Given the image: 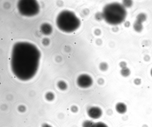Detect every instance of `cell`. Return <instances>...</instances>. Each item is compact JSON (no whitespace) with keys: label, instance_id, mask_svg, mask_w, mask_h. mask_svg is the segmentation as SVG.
<instances>
[{"label":"cell","instance_id":"6da1fadb","mask_svg":"<svg viewBox=\"0 0 152 127\" xmlns=\"http://www.w3.org/2000/svg\"><path fill=\"white\" fill-rule=\"evenodd\" d=\"M39 57V52L34 45L27 42H18L13 47L12 66H36Z\"/></svg>","mask_w":152,"mask_h":127},{"label":"cell","instance_id":"7a4b0ae2","mask_svg":"<svg viewBox=\"0 0 152 127\" xmlns=\"http://www.w3.org/2000/svg\"><path fill=\"white\" fill-rule=\"evenodd\" d=\"M104 18L108 23L117 25L125 19L127 12L123 5L116 3L107 4L104 7L102 13Z\"/></svg>","mask_w":152,"mask_h":127},{"label":"cell","instance_id":"3957f363","mask_svg":"<svg viewBox=\"0 0 152 127\" xmlns=\"http://www.w3.org/2000/svg\"><path fill=\"white\" fill-rule=\"evenodd\" d=\"M56 25L61 30L66 32H71L76 30L80 26V20L72 12L64 10L58 15Z\"/></svg>","mask_w":152,"mask_h":127},{"label":"cell","instance_id":"277c9868","mask_svg":"<svg viewBox=\"0 0 152 127\" xmlns=\"http://www.w3.org/2000/svg\"><path fill=\"white\" fill-rule=\"evenodd\" d=\"M17 6L20 14L25 16H33L39 11V4L35 0H20Z\"/></svg>","mask_w":152,"mask_h":127},{"label":"cell","instance_id":"5b68a950","mask_svg":"<svg viewBox=\"0 0 152 127\" xmlns=\"http://www.w3.org/2000/svg\"><path fill=\"white\" fill-rule=\"evenodd\" d=\"M77 84L82 88H87L91 86L93 83V80L89 75L86 74L80 75L77 78Z\"/></svg>","mask_w":152,"mask_h":127},{"label":"cell","instance_id":"8992f818","mask_svg":"<svg viewBox=\"0 0 152 127\" xmlns=\"http://www.w3.org/2000/svg\"><path fill=\"white\" fill-rule=\"evenodd\" d=\"M88 116L93 119H97L100 118L102 114L101 109L99 107L92 106L89 107L87 111Z\"/></svg>","mask_w":152,"mask_h":127},{"label":"cell","instance_id":"52a82bcc","mask_svg":"<svg viewBox=\"0 0 152 127\" xmlns=\"http://www.w3.org/2000/svg\"><path fill=\"white\" fill-rule=\"evenodd\" d=\"M115 109L119 113L123 114L125 113L127 109L126 105L122 102H118L115 105Z\"/></svg>","mask_w":152,"mask_h":127},{"label":"cell","instance_id":"ba28073f","mask_svg":"<svg viewBox=\"0 0 152 127\" xmlns=\"http://www.w3.org/2000/svg\"><path fill=\"white\" fill-rule=\"evenodd\" d=\"M41 30L42 33L45 35L50 34L52 31V28L50 24L45 23L41 26Z\"/></svg>","mask_w":152,"mask_h":127},{"label":"cell","instance_id":"9c48e42d","mask_svg":"<svg viewBox=\"0 0 152 127\" xmlns=\"http://www.w3.org/2000/svg\"><path fill=\"white\" fill-rule=\"evenodd\" d=\"M133 27L134 30L137 32H141L143 29L142 23L136 20L134 23Z\"/></svg>","mask_w":152,"mask_h":127},{"label":"cell","instance_id":"30bf717a","mask_svg":"<svg viewBox=\"0 0 152 127\" xmlns=\"http://www.w3.org/2000/svg\"><path fill=\"white\" fill-rule=\"evenodd\" d=\"M121 75L124 77H126L129 76L131 74V71L128 68H125L121 69L120 71Z\"/></svg>","mask_w":152,"mask_h":127},{"label":"cell","instance_id":"8fae6325","mask_svg":"<svg viewBox=\"0 0 152 127\" xmlns=\"http://www.w3.org/2000/svg\"><path fill=\"white\" fill-rule=\"evenodd\" d=\"M146 18L147 16L144 13H140L137 16L136 20L142 23L146 20Z\"/></svg>","mask_w":152,"mask_h":127},{"label":"cell","instance_id":"7c38bea8","mask_svg":"<svg viewBox=\"0 0 152 127\" xmlns=\"http://www.w3.org/2000/svg\"><path fill=\"white\" fill-rule=\"evenodd\" d=\"M93 121L87 120L84 121L82 123V127H92L94 123Z\"/></svg>","mask_w":152,"mask_h":127},{"label":"cell","instance_id":"4fadbf2b","mask_svg":"<svg viewBox=\"0 0 152 127\" xmlns=\"http://www.w3.org/2000/svg\"><path fill=\"white\" fill-rule=\"evenodd\" d=\"M100 69L102 71H106L108 68V65L106 62H102L99 65Z\"/></svg>","mask_w":152,"mask_h":127},{"label":"cell","instance_id":"5bb4252c","mask_svg":"<svg viewBox=\"0 0 152 127\" xmlns=\"http://www.w3.org/2000/svg\"><path fill=\"white\" fill-rule=\"evenodd\" d=\"M92 127H108L105 123L102 122L94 123Z\"/></svg>","mask_w":152,"mask_h":127},{"label":"cell","instance_id":"9a60e30c","mask_svg":"<svg viewBox=\"0 0 152 127\" xmlns=\"http://www.w3.org/2000/svg\"><path fill=\"white\" fill-rule=\"evenodd\" d=\"M131 0H124L123 1V5L125 7H131L132 4Z\"/></svg>","mask_w":152,"mask_h":127},{"label":"cell","instance_id":"2e32d148","mask_svg":"<svg viewBox=\"0 0 152 127\" xmlns=\"http://www.w3.org/2000/svg\"><path fill=\"white\" fill-rule=\"evenodd\" d=\"M58 86L61 90H65L66 88L67 85L65 82L63 81H61L58 83Z\"/></svg>","mask_w":152,"mask_h":127},{"label":"cell","instance_id":"e0dca14e","mask_svg":"<svg viewBox=\"0 0 152 127\" xmlns=\"http://www.w3.org/2000/svg\"><path fill=\"white\" fill-rule=\"evenodd\" d=\"M95 18L98 21H100L104 18L102 13L98 12L96 13L95 15Z\"/></svg>","mask_w":152,"mask_h":127},{"label":"cell","instance_id":"ac0fdd59","mask_svg":"<svg viewBox=\"0 0 152 127\" xmlns=\"http://www.w3.org/2000/svg\"><path fill=\"white\" fill-rule=\"evenodd\" d=\"M46 98L48 100H52L54 98V96L52 93H49L47 94L46 95Z\"/></svg>","mask_w":152,"mask_h":127},{"label":"cell","instance_id":"d6986e66","mask_svg":"<svg viewBox=\"0 0 152 127\" xmlns=\"http://www.w3.org/2000/svg\"><path fill=\"white\" fill-rule=\"evenodd\" d=\"M78 109L77 107L75 105L72 106L71 108V111L73 113H76L77 112Z\"/></svg>","mask_w":152,"mask_h":127},{"label":"cell","instance_id":"ffe728a7","mask_svg":"<svg viewBox=\"0 0 152 127\" xmlns=\"http://www.w3.org/2000/svg\"><path fill=\"white\" fill-rule=\"evenodd\" d=\"M119 66L121 69L125 68L126 67L127 64L124 61L121 62L119 64Z\"/></svg>","mask_w":152,"mask_h":127},{"label":"cell","instance_id":"44dd1931","mask_svg":"<svg viewBox=\"0 0 152 127\" xmlns=\"http://www.w3.org/2000/svg\"><path fill=\"white\" fill-rule=\"evenodd\" d=\"M134 82L136 85H139L141 83V80L139 78H136L134 80Z\"/></svg>","mask_w":152,"mask_h":127},{"label":"cell","instance_id":"7402d4cb","mask_svg":"<svg viewBox=\"0 0 152 127\" xmlns=\"http://www.w3.org/2000/svg\"><path fill=\"white\" fill-rule=\"evenodd\" d=\"M101 31L98 28L96 29L94 31V34L96 36H99L101 34Z\"/></svg>","mask_w":152,"mask_h":127},{"label":"cell","instance_id":"603a6c76","mask_svg":"<svg viewBox=\"0 0 152 127\" xmlns=\"http://www.w3.org/2000/svg\"><path fill=\"white\" fill-rule=\"evenodd\" d=\"M89 13V10L87 8L84 9L82 11V13L84 15H87Z\"/></svg>","mask_w":152,"mask_h":127},{"label":"cell","instance_id":"cb8c5ba5","mask_svg":"<svg viewBox=\"0 0 152 127\" xmlns=\"http://www.w3.org/2000/svg\"><path fill=\"white\" fill-rule=\"evenodd\" d=\"M102 41L101 39H98L96 41V43L98 45H102Z\"/></svg>","mask_w":152,"mask_h":127},{"label":"cell","instance_id":"d4e9b609","mask_svg":"<svg viewBox=\"0 0 152 127\" xmlns=\"http://www.w3.org/2000/svg\"><path fill=\"white\" fill-rule=\"evenodd\" d=\"M97 82L98 84L102 85L104 83V81L102 78H100L98 79Z\"/></svg>","mask_w":152,"mask_h":127},{"label":"cell","instance_id":"484cf974","mask_svg":"<svg viewBox=\"0 0 152 127\" xmlns=\"http://www.w3.org/2000/svg\"><path fill=\"white\" fill-rule=\"evenodd\" d=\"M144 59L145 61H148L150 60V57L149 55H147L145 56Z\"/></svg>","mask_w":152,"mask_h":127},{"label":"cell","instance_id":"4316f807","mask_svg":"<svg viewBox=\"0 0 152 127\" xmlns=\"http://www.w3.org/2000/svg\"><path fill=\"white\" fill-rule=\"evenodd\" d=\"M124 25L125 27H128L130 26V23L128 21H126Z\"/></svg>","mask_w":152,"mask_h":127},{"label":"cell","instance_id":"83f0119b","mask_svg":"<svg viewBox=\"0 0 152 127\" xmlns=\"http://www.w3.org/2000/svg\"><path fill=\"white\" fill-rule=\"evenodd\" d=\"M112 30L114 32H116L118 31V27L115 26L112 28Z\"/></svg>","mask_w":152,"mask_h":127},{"label":"cell","instance_id":"f1b7e54d","mask_svg":"<svg viewBox=\"0 0 152 127\" xmlns=\"http://www.w3.org/2000/svg\"><path fill=\"white\" fill-rule=\"evenodd\" d=\"M42 127H52L50 125L47 123H44L42 125Z\"/></svg>","mask_w":152,"mask_h":127},{"label":"cell","instance_id":"f546056e","mask_svg":"<svg viewBox=\"0 0 152 127\" xmlns=\"http://www.w3.org/2000/svg\"><path fill=\"white\" fill-rule=\"evenodd\" d=\"M19 109L21 112L24 111L25 110V108L24 107L21 106L19 107Z\"/></svg>","mask_w":152,"mask_h":127},{"label":"cell","instance_id":"4dcf8cb0","mask_svg":"<svg viewBox=\"0 0 152 127\" xmlns=\"http://www.w3.org/2000/svg\"><path fill=\"white\" fill-rule=\"evenodd\" d=\"M150 74H151V75L152 77V68L151 69V70Z\"/></svg>","mask_w":152,"mask_h":127}]
</instances>
